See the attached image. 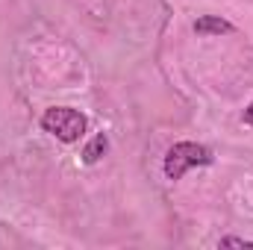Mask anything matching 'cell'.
<instances>
[{
    "label": "cell",
    "mask_w": 253,
    "mask_h": 250,
    "mask_svg": "<svg viewBox=\"0 0 253 250\" xmlns=\"http://www.w3.org/2000/svg\"><path fill=\"white\" fill-rule=\"evenodd\" d=\"M106 150H109V138H106V132H97V135L83 147V162H85V165H94V162H100V159L106 156Z\"/></svg>",
    "instance_id": "cell-4"
},
{
    "label": "cell",
    "mask_w": 253,
    "mask_h": 250,
    "mask_svg": "<svg viewBox=\"0 0 253 250\" xmlns=\"http://www.w3.org/2000/svg\"><path fill=\"white\" fill-rule=\"evenodd\" d=\"M191 30L197 36H230V33H236V27L230 21H224L221 15H200L191 24Z\"/></svg>",
    "instance_id": "cell-3"
},
{
    "label": "cell",
    "mask_w": 253,
    "mask_h": 250,
    "mask_svg": "<svg viewBox=\"0 0 253 250\" xmlns=\"http://www.w3.org/2000/svg\"><path fill=\"white\" fill-rule=\"evenodd\" d=\"M212 162H215V156H212V150H209L206 144H197V141H177V144L168 147L165 162H162V171H165V177H168L171 183H177V180L186 177L189 168H206V165H212Z\"/></svg>",
    "instance_id": "cell-1"
},
{
    "label": "cell",
    "mask_w": 253,
    "mask_h": 250,
    "mask_svg": "<svg viewBox=\"0 0 253 250\" xmlns=\"http://www.w3.org/2000/svg\"><path fill=\"white\" fill-rule=\"evenodd\" d=\"M218 248H253L251 239H239V236H227L218 242Z\"/></svg>",
    "instance_id": "cell-5"
},
{
    "label": "cell",
    "mask_w": 253,
    "mask_h": 250,
    "mask_svg": "<svg viewBox=\"0 0 253 250\" xmlns=\"http://www.w3.org/2000/svg\"><path fill=\"white\" fill-rule=\"evenodd\" d=\"M242 121H245L248 126H253V103L248 106V109H245V115H242Z\"/></svg>",
    "instance_id": "cell-6"
},
{
    "label": "cell",
    "mask_w": 253,
    "mask_h": 250,
    "mask_svg": "<svg viewBox=\"0 0 253 250\" xmlns=\"http://www.w3.org/2000/svg\"><path fill=\"white\" fill-rule=\"evenodd\" d=\"M85 126H88V118H85L83 112L71 109V106H50V109H44V115H42V129L50 132V135H56L65 144L80 141L83 132H85Z\"/></svg>",
    "instance_id": "cell-2"
}]
</instances>
